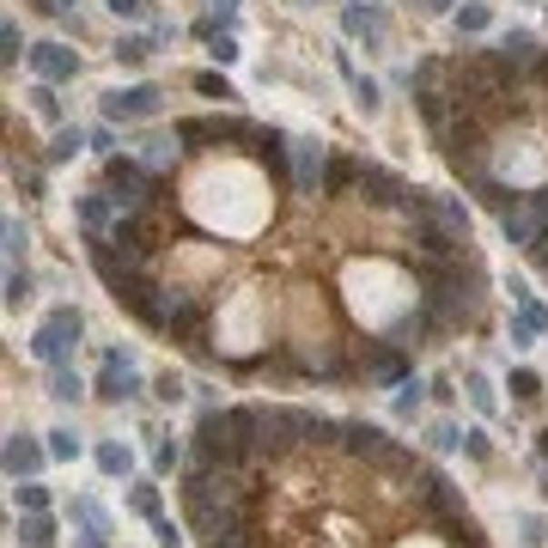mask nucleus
I'll use <instances>...</instances> for the list:
<instances>
[{
    "mask_svg": "<svg viewBox=\"0 0 548 548\" xmlns=\"http://www.w3.org/2000/svg\"><path fill=\"white\" fill-rule=\"evenodd\" d=\"M536 451H543V463H548V426H543V433H536Z\"/></svg>",
    "mask_w": 548,
    "mask_h": 548,
    "instance_id": "de8ad7c7",
    "label": "nucleus"
},
{
    "mask_svg": "<svg viewBox=\"0 0 548 548\" xmlns=\"http://www.w3.org/2000/svg\"><path fill=\"white\" fill-rule=\"evenodd\" d=\"M329 177V153L324 141H293V183H299L304 195H317V183Z\"/></svg>",
    "mask_w": 548,
    "mask_h": 548,
    "instance_id": "1a4fd4ad",
    "label": "nucleus"
},
{
    "mask_svg": "<svg viewBox=\"0 0 548 548\" xmlns=\"http://www.w3.org/2000/svg\"><path fill=\"white\" fill-rule=\"evenodd\" d=\"M469 403L482 408V414H493V390H487V378H482V372H469Z\"/></svg>",
    "mask_w": 548,
    "mask_h": 548,
    "instance_id": "e433bc0d",
    "label": "nucleus"
},
{
    "mask_svg": "<svg viewBox=\"0 0 548 548\" xmlns=\"http://www.w3.org/2000/svg\"><path fill=\"white\" fill-rule=\"evenodd\" d=\"M463 451L475 457V463H487V457H493V439H487L482 426H469V433H463Z\"/></svg>",
    "mask_w": 548,
    "mask_h": 548,
    "instance_id": "473e14b6",
    "label": "nucleus"
},
{
    "mask_svg": "<svg viewBox=\"0 0 548 548\" xmlns=\"http://www.w3.org/2000/svg\"><path fill=\"white\" fill-rule=\"evenodd\" d=\"M153 396H159V403H183V396H189V384H183L177 372H159V378H153Z\"/></svg>",
    "mask_w": 548,
    "mask_h": 548,
    "instance_id": "7c9ffc66",
    "label": "nucleus"
},
{
    "mask_svg": "<svg viewBox=\"0 0 548 548\" xmlns=\"http://www.w3.org/2000/svg\"><path fill=\"white\" fill-rule=\"evenodd\" d=\"M421 414V384L408 378V384H396V421H414Z\"/></svg>",
    "mask_w": 548,
    "mask_h": 548,
    "instance_id": "c756f323",
    "label": "nucleus"
},
{
    "mask_svg": "<svg viewBox=\"0 0 548 548\" xmlns=\"http://www.w3.org/2000/svg\"><path fill=\"white\" fill-rule=\"evenodd\" d=\"M244 457L238 426H232V408H202L195 414V463L202 469H232Z\"/></svg>",
    "mask_w": 548,
    "mask_h": 548,
    "instance_id": "f257e3e1",
    "label": "nucleus"
},
{
    "mask_svg": "<svg viewBox=\"0 0 548 548\" xmlns=\"http://www.w3.org/2000/svg\"><path fill=\"white\" fill-rule=\"evenodd\" d=\"M31 104H37V116H43V122H61V98L49 92V85H37V92H31Z\"/></svg>",
    "mask_w": 548,
    "mask_h": 548,
    "instance_id": "c9c22d12",
    "label": "nucleus"
},
{
    "mask_svg": "<svg viewBox=\"0 0 548 548\" xmlns=\"http://www.w3.org/2000/svg\"><path fill=\"white\" fill-rule=\"evenodd\" d=\"M13 500H19V512H49V487L31 475V482H13Z\"/></svg>",
    "mask_w": 548,
    "mask_h": 548,
    "instance_id": "b1692460",
    "label": "nucleus"
},
{
    "mask_svg": "<svg viewBox=\"0 0 548 548\" xmlns=\"http://www.w3.org/2000/svg\"><path fill=\"white\" fill-rule=\"evenodd\" d=\"M49 396L67 408V403H80V396H85V384L74 378V372H67V365H55V372H49Z\"/></svg>",
    "mask_w": 548,
    "mask_h": 548,
    "instance_id": "4be33fe9",
    "label": "nucleus"
},
{
    "mask_svg": "<svg viewBox=\"0 0 548 548\" xmlns=\"http://www.w3.org/2000/svg\"><path fill=\"white\" fill-rule=\"evenodd\" d=\"M177 457H183V451L171 445V439H159V451H153V469H159V475H171V469H177Z\"/></svg>",
    "mask_w": 548,
    "mask_h": 548,
    "instance_id": "a19ab883",
    "label": "nucleus"
},
{
    "mask_svg": "<svg viewBox=\"0 0 548 548\" xmlns=\"http://www.w3.org/2000/svg\"><path fill=\"white\" fill-rule=\"evenodd\" d=\"M74 451H80V439H74L67 426H55V433H49V457H74Z\"/></svg>",
    "mask_w": 548,
    "mask_h": 548,
    "instance_id": "ea45409f",
    "label": "nucleus"
},
{
    "mask_svg": "<svg viewBox=\"0 0 548 548\" xmlns=\"http://www.w3.org/2000/svg\"><path fill=\"white\" fill-rule=\"evenodd\" d=\"M530 256H536V268H543V274H548V232H543V238H536V244H530Z\"/></svg>",
    "mask_w": 548,
    "mask_h": 548,
    "instance_id": "a18cd8bd",
    "label": "nucleus"
},
{
    "mask_svg": "<svg viewBox=\"0 0 548 548\" xmlns=\"http://www.w3.org/2000/svg\"><path fill=\"white\" fill-rule=\"evenodd\" d=\"M360 171H365V164H354V159H329L324 189H329V195H347V189H360Z\"/></svg>",
    "mask_w": 548,
    "mask_h": 548,
    "instance_id": "a211bd4d",
    "label": "nucleus"
},
{
    "mask_svg": "<svg viewBox=\"0 0 548 548\" xmlns=\"http://www.w3.org/2000/svg\"><path fill=\"white\" fill-rule=\"evenodd\" d=\"M80 335H85V317L74 311V304H55V311L43 317V329L31 335V354H37V360L49 365V372H55V365H67V360H74Z\"/></svg>",
    "mask_w": 548,
    "mask_h": 548,
    "instance_id": "f03ea898",
    "label": "nucleus"
},
{
    "mask_svg": "<svg viewBox=\"0 0 548 548\" xmlns=\"http://www.w3.org/2000/svg\"><path fill=\"white\" fill-rule=\"evenodd\" d=\"M98 403H128V396H141V372H135V354H122L110 347L104 354V372H98Z\"/></svg>",
    "mask_w": 548,
    "mask_h": 548,
    "instance_id": "7ed1b4c3",
    "label": "nucleus"
},
{
    "mask_svg": "<svg viewBox=\"0 0 548 548\" xmlns=\"http://www.w3.org/2000/svg\"><path fill=\"white\" fill-rule=\"evenodd\" d=\"M80 146H85L80 128H55V141H49V164H67L74 153H80Z\"/></svg>",
    "mask_w": 548,
    "mask_h": 548,
    "instance_id": "393cba45",
    "label": "nucleus"
},
{
    "mask_svg": "<svg viewBox=\"0 0 548 548\" xmlns=\"http://www.w3.org/2000/svg\"><path fill=\"white\" fill-rule=\"evenodd\" d=\"M104 183L116 189V207H141L146 189H153V183H146V171L135 159H110V164H104Z\"/></svg>",
    "mask_w": 548,
    "mask_h": 548,
    "instance_id": "0eeeda50",
    "label": "nucleus"
},
{
    "mask_svg": "<svg viewBox=\"0 0 548 548\" xmlns=\"http://www.w3.org/2000/svg\"><path fill=\"white\" fill-rule=\"evenodd\" d=\"M128 506L141 512L146 524H159V518H164V500H159V487H153V482H135V493H128Z\"/></svg>",
    "mask_w": 548,
    "mask_h": 548,
    "instance_id": "aec40b11",
    "label": "nucleus"
},
{
    "mask_svg": "<svg viewBox=\"0 0 548 548\" xmlns=\"http://www.w3.org/2000/svg\"><path fill=\"white\" fill-rule=\"evenodd\" d=\"M146 55H153V37H122L116 43V61H122V67H141Z\"/></svg>",
    "mask_w": 548,
    "mask_h": 548,
    "instance_id": "cd10ccee",
    "label": "nucleus"
},
{
    "mask_svg": "<svg viewBox=\"0 0 548 548\" xmlns=\"http://www.w3.org/2000/svg\"><path fill=\"white\" fill-rule=\"evenodd\" d=\"M500 225H506L512 244H536L548 232V189H536V195H524L512 214H500Z\"/></svg>",
    "mask_w": 548,
    "mask_h": 548,
    "instance_id": "20e7f679",
    "label": "nucleus"
},
{
    "mask_svg": "<svg viewBox=\"0 0 548 548\" xmlns=\"http://www.w3.org/2000/svg\"><path fill=\"white\" fill-rule=\"evenodd\" d=\"M25 304H31V274L13 268V274H6V311H25Z\"/></svg>",
    "mask_w": 548,
    "mask_h": 548,
    "instance_id": "bb28decb",
    "label": "nucleus"
},
{
    "mask_svg": "<svg viewBox=\"0 0 548 548\" xmlns=\"http://www.w3.org/2000/svg\"><path fill=\"white\" fill-rule=\"evenodd\" d=\"M116 19H146V0H104Z\"/></svg>",
    "mask_w": 548,
    "mask_h": 548,
    "instance_id": "37998d69",
    "label": "nucleus"
},
{
    "mask_svg": "<svg viewBox=\"0 0 548 548\" xmlns=\"http://www.w3.org/2000/svg\"><path fill=\"white\" fill-rule=\"evenodd\" d=\"M421 6H426V13H445V6H451V0H421Z\"/></svg>",
    "mask_w": 548,
    "mask_h": 548,
    "instance_id": "09e8293b",
    "label": "nucleus"
},
{
    "mask_svg": "<svg viewBox=\"0 0 548 548\" xmlns=\"http://www.w3.org/2000/svg\"><path fill=\"white\" fill-rule=\"evenodd\" d=\"M342 445L360 451V457H378V463H384L390 439H384V426H372V421H342Z\"/></svg>",
    "mask_w": 548,
    "mask_h": 548,
    "instance_id": "f8f14e48",
    "label": "nucleus"
},
{
    "mask_svg": "<svg viewBox=\"0 0 548 548\" xmlns=\"http://www.w3.org/2000/svg\"><path fill=\"white\" fill-rule=\"evenodd\" d=\"M104 238L116 244V250H128V256H146V232H141V220H135V214H128V220H122V214H116Z\"/></svg>",
    "mask_w": 548,
    "mask_h": 548,
    "instance_id": "2eb2a0df",
    "label": "nucleus"
},
{
    "mask_svg": "<svg viewBox=\"0 0 548 548\" xmlns=\"http://www.w3.org/2000/svg\"><path fill=\"white\" fill-rule=\"evenodd\" d=\"M19 49H25V37H19V25L6 19V25H0V61H6V67H19Z\"/></svg>",
    "mask_w": 548,
    "mask_h": 548,
    "instance_id": "2f4dec72",
    "label": "nucleus"
},
{
    "mask_svg": "<svg viewBox=\"0 0 548 548\" xmlns=\"http://www.w3.org/2000/svg\"><path fill=\"white\" fill-rule=\"evenodd\" d=\"M426 445H433V451H463V426L439 421V426H433V433H426Z\"/></svg>",
    "mask_w": 548,
    "mask_h": 548,
    "instance_id": "c85d7f7f",
    "label": "nucleus"
},
{
    "mask_svg": "<svg viewBox=\"0 0 548 548\" xmlns=\"http://www.w3.org/2000/svg\"><path fill=\"white\" fill-rule=\"evenodd\" d=\"M31 67H37L43 80H74V74H80V55H74L67 43H37V49H31Z\"/></svg>",
    "mask_w": 548,
    "mask_h": 548,
    "instance_id": "9b49d317",
    "label": "nucleus"
},
{
    "mask_svg": "<svg viewBox=\"0 0 548 548\" xmlns=\"http://www.w3.org/2000/svg\"><path fill=\"white\" fill-rule=\"evenodd\" d=\"M372 378H378V384H408V365H403V354H396V347H384V354L372 360Z\"/></svg>",
    "mask_w": 548,
    "mask_h": 548,
    "instance_id": "412c9836",
    "label": "nucleus"
},
{
    "mask_svg": "<svg viewBox=\"0 0 548 548\" xmlns=\"http://www.w3.org/2000/svg\"><path fill=\"white\" fill-rule=\"evenodd\" d=\"M104 116H110V122H146V116H159V85H122V92H104Z\"/></svg>",
    "mask_w": 548,
    "mask_h": 548,
    "instance_id": "39448f33",
    "label": "nucleus"
},
{
    "mask_svg": "<svg viewBox=\"0 0 548 548\" xmlns=\"http://www.w3.org/2000/svg\"><path fill=\"white\" fill-rule=\"evenodd\" d=\"M104 536H110V530H80V536H74V548H110Z\"/></svg>",
    "mask_w": 548,
    "mask_h": 548,
    "instance_id": "c03bdc74",
    "label": "nucleus"
},
{
    "mask_svg": "<svg viewBox=\"0 0 548 548\" xmlns=\"http://www.w3.org/2000/svg\"><path fill=\"white\" fill-rule=\"evenodd\" d=\"M92 457H98V469H104V475H110V482H116V475H128V469H135V457H128V445H116V439H104V445L92 451Z\"/></svg>",
    "mask_w": 548,
    "mask_h": 548,
    "instance_id": "6ab92c4d",
    "label": "nucleus"
},
{
    "mask_svg": "<svg viewBox=\"0 0 548 548\" xmlns=\"http://www.w3.org/2000/svg\"><path fill=\"white\" fill-rule=\"evenodd\" d=\"M153 543L159 548H183V530L171 524V518H159V524H153Z\"/></svg>",
    "mask_w": 548,
    "mask_h": 548,
    "instance_id": "79ce46f5",
    "label": "nucleus"
},
{
    "mask_svg": "<svg viewBox=\"0 0 548 548\" xmlns=\"http://www.w3.org/2000/svg\"><path fill=\"white\" fill-rule=\"evenodd\" d=\"M250 122H232V116H189L177 122V141L183 146H207V141H244Z\"/></svg>",
    "mask_w": 548,
    "mask_h": 548,
    "instance_id": "423d86ee",
    "label": "nucleus"
},
{
    "mask_svg": "<svg viewBox=\"0 0 548 548\" xmlns=\"http://www.w3.org/2000/svg\"><path fill=\"white\" fill-rule=\"evenodd\" d=\"M342 25H347V37H365V43L384 37V13H378V6H347Z\"/></svg>",
    "mask_w": 548,
    "mask_h": 548,
    "instance_id": "4468645a",
    "label": "nucleus"
},
{
    "mask_svg": "<svg viewBox=\"0 0 548 548\" xmlns=\"http://www.w3.org/2000/svg\"><path fill=\"white\" fill-rule=\"evenodd\" d=\"M335 61H342L347 85H354V104H360L365 116H372V110H378V104H384V98H378V80H365V74H354V61H347V55H335Z\"/></svg>",
    "mask_w": 548,
    "mask_h": 548,
    "instance_id": "f3484780",
    "label": "nucleus"
},
{
    "mask_svg": "<svg viewBox=\"0 0 548 548\" xmlns=\"http://www.w3.org/2000/svg\"><path fill=\"white\" fill-rule=\"evenodd\" d=\"M25 244H31V232H25V220H6V256H13V268H19Z\"/></svg>",
    "mask_w": 548,
    "mask_h": 548,
    "instance_id": "f704fd0d",
    "label": "nucleus"
},
{
    "mask_svg": "<svg viewBox=\"0 0 548 548\" xmlns=\"http://www.w3.org/2000/svg\"><path fill=\"white\" fill-rule=\"evenodd\" d=\"M487 55L500 61L506 74H518V67H530V61H536V37H530V31H506V37H500V49H487Z\"/></svg>",
    "mask_w": 548,
    "mask_h": 548,
    "instance_id": "ddd939ff",
    "label": "nucleus"
},
{
    "mask_svg": "<svg viewBox=\"0 0 548 548\" xmlns=\"http://www.w3.org/2000/svg\"><path fill=\"white\" fill-rule=\"evenodd\" d=\"M543 500H548V463H543Z\"/></svg>",
    "mask_w": 548,
    "mask_h": 548,
    "instance_id": "8fccbe9b",
    "label": "nucleus"
},
{
    "mask_svg": "<svg viewBox=\"0 0 548 548\" xmlns=\"http://www.w3.org/2000/svg\"><path fill=\"white\" fill-rule=\"evenodd\" d=\"M74 518H80L85 530H110V518H104V512L92 506V500H74Z\"/></svg>",
    "mask_w": 548,
    "mask_h": 548,
    "instance_id": "58836bf2",
    "label": "nucleus"
},
{
    "mask_svg": "<svg viewBox=\"0 0 548 548\" xmlns=\"http://www.w3.org/2000/svg\"><path fill=\"white\" fill-rule=\"evenodd\" d=\"M19 548H55V524H49V512H25Z\"/></svg>",
    "mask_w": 548,
    "mask_h": 548,
    "instance_id": "dca6fc26",
    "label": "nucleus"
},
{
    "mask_svg": "<svg viewBox=\"0 0 548 548\" xmlns=\"http://www.w3.org/2000/svg\"><path fill=\"white\" fill-rule=\"evenodd\" d=\"M110 202H116V195H85V202H80L85 232H110Z\"/></svg>",
    "mask_w": 548,
    "mask_h": 548,
    "instance_id": "5701e85b",
    "label": "nucleus"
},
{
    "mask_svg": "<svg viewBox=\"0 0 548 548\" xmlns=\"http://www.w3.org/2000/svg\"><path fill=\"white\" fill-rule=\"evenodd\" d=\"M360 195H365L372 207H403L408 183L396 177V171H384V164H365V171H360Z\"/></svg>",
    "mask_w": 548,
    "mask_h": 548,
    "instance_id": "9d476101",
    "label": "nucleus"
},
{
    "mask_svg": "<svg viewBox=\"0 0 548 548\" xmlns=\"http://www.w3.org/2000/svg\"><path fill=\"white\" fill-rule=\"evenodd\" d=\"M43 13H67V6H74V0H37Z\"/></svg>",
    "mask_w": 548,
    "mask_h": 548,
    "instance_id": "49530a36",
    "label": "nucleus"
},
{
    "mask_svg": "<svg viewBox=\"0 0 548 548\" xmlns=\"http://www.w3.org/2000/svg\"><path fill=\"white\" fill-rule=\"evenodd\" d=\"M43 463H49V445H37L31 433H6V475L13 482H31Z\"/></svg>",
    "mask_w": 548,
    "mask_h": 548,
    "instance_id": "6e6552de",
    "label": "nucleus"
},
{
    "mask_svg": "<svg viewBox=\"0 0 548 548\" xmlns=\"http://www.w3.org/2000/svg\"><path fill=\"white\" fill-rule=\"evenodd\" d=\"M506 390H512V396H518V403H536V396H543V378L518 365V372H512V378H506Z\"/></svg>",
    "mask_w": 548,
    "mask_h": 548,
    "instance_id": "a878e982",
    "label": "nucleus"
},
{
    "mask_svg": "<svg viewBox=\"0 0 548 548\" xmlns=\"http://www.w3.org/2000/svg\"><path fill=\"white\" fill-rule=\"evenodd\" d=\"M195 92H202V98H220V104H225V98H238V92H232L220 74H195Z\"/></svg>",
    "mask_w": 548,
    "mask_h": 548,
    "instance_id": "72a5a7b5",
    "label": "nucleus"
},
{
    "mask_svg": "<svg viewBox=\"0 0 548 548\" xmlns=\"http://www.w3.org/2000/svg\"><path fill=\"white\" fill-rule=\"evenodd\" d=\"M457 31H469V37H475V31H487V6H482V0L457 13Z\"/></svg>",
    "mask_w": 548,
    "mask_h": 548,
    "instance_id": "4c0bfd02",
    "label": "nucleus"
}]
</instances>
